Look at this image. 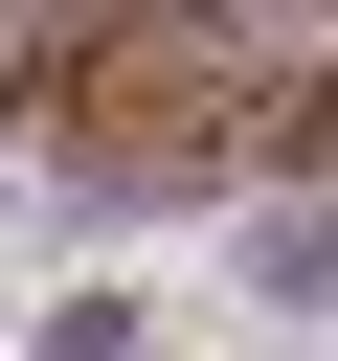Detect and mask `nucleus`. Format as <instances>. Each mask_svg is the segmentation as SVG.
Wrapping results in <instances>:
<instances>
[{
  "label": "nucleus",
  "mask_w": 338,
  "mask_h": 361,
  "mask_svg": "<svg viewBox=\"0 0 338 361\" xmlns=\"http://www.w3.org/2000/svg\"><path fill=\"white\" fill-rule=\"evenodd\" d=\"M248 293H270V316H338V203H270V226H248Z\"/></svg>",
  "instance_id": "nucleus-1"
}]
</instances>
